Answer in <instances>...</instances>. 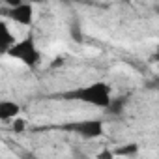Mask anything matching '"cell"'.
<instances>
[{
    "mask_svg": "<svg viewBox=\"0 0 159 159\" xmlns=\"http://www.w3.org/2000/svg\"><path fill=\"white\" fill-rule=\"evenodd\" d=\"M10 17L19 25H30L32 23V6L30 4H15L10 11Z\"/></svg>",
    "mask_w": 159,
    "mask_h": 159,
    "instance_id": "277c9868",
    "label": "cell"
},
{
    "mask_svg": "<svg viewBox=\"0 0 159 159\" xmlns=\"http://www.w3.org/2000/svg\"><path fill=\"white\" fill-rule=\"evenodd\" d=\"M25 129H26V120H23V118L13 120V131H15V133H21V131H25Z\"/></svg>",
    "mask_w": 159,
    "mask_h": 159,
    "instance_id": "9c48e42d",
    "label": "cell"
},
{
    "mask_svg": "<svg viewBox=\"0 0 159 159\" xmlns=\"http://www.w3.org/2000/svg\"><path fill=\"white\" fill-rule=\"evenodd\" d=\"M125 109V99L124 98H118V99H111V103H109V107H107V111H109V114H120L122 111Z\"/></svg>",
    "mask_w": 159,
    "mask_h": 159,
    "instance_id": "52a82bcc",
    "label": "cell"
},
{
    "mask_svg": "<svg viewBox=\"0 0 159 159\" xmlns=\"http://www.w3.org/2000/svg\"><path fill=\"white\" fill-rule=\"evenodd\" d=\"M19 114V105L13 101H0V120H10Z\"/></svg>",
    "mask_w": 159,
    "mask_h": 159,
    "instance_id": "8992f818",
    "label": "cell"
},
{
    "mask_svg": "<svg viewBox=\"0 0 159 159\" xmlns=\"http://www.w3.org/2000/svg\"><path fill=\"white\" fill-rule=\"evenodd\" d=\"M64 98L107 109L111 103V86L105 83H94V84H88L83 88H77L73 92H67V94H64Z\"/></svg>",
    "mask_w": 159,
    "mask_h": 159,
    "instance_id": "6da1fadb",
    "label": "cell"
},
{
    "mask_svg": "<svg viewBox=\"0 0 159 159\" xmlns=\"http://www.w3.org/2000/svg\"><path fill=\"white\" fill-rule=\"evenodd\" d=\"M98 159H114V153L111 150H103V152L98 153Z\"/></svg>",
    "mask_w": 159,
    "mask_h": 159,
    "instance_id": "30bf717a",
    "label": "cell"
},
{
    "mask_svg": "<svg viewBox=\"0 0 159 159\" xmlns=\"http://www.w3.org/2000/svg\"><path fill=\"white\" fill-rule=\"evenodd\" d=\"M13 43H15L13 34L10 32V28L4 21H0V51H8Z\"/></svg>",
    "mask_w": 159,
    "mask_h": 159,
    "instance_id": "5b68a950",
    "label": "cell"
},
{
    "mask_svg": "<svg viewBox=\"0 0 159 159\" xmlns=\"http://www.w3.org/2000/svg\"><path fill=\"white\" fill-rule=\"evenodd\" d=\"M8 54L21 60L23 64H26L28 67H34L38 62H39V51L36 49V43L32 38H26L23 41H17L13 43L10 49H8Z\"/></svg>",
    "mask_w": 159,
    "mask_h": 159,
    "instance_id": "7a4b0ae2",
    "label": "cell"
},
{
    "mask_svg": "<svg viewBox=\"0 0 159 159\" xmlns=\"http://www.w3.org/2000/svg\"><path fill=\"white\" fill-rule=\"evenodd\" d=\"M66 131H73L77 135H81L84 139H96L103 133V122L101 120H81L64 125Z\"/></svg>",
    "mask_w": 159,
    "mask_h": 159,
    "instance_id": "3957f363",
    "label": "cell"
},
{
    "mask_svg": "<svg viewBox=\"0 0 159 159\" xmlns=\"http://www.w3.org/2000/svg\"><path fill=\"white\" fill-rule=\"evenodd\" d=\"M114 155H135L139 153V146L137 144H125V146H120L112 152Z\"/></svg>",
    "mask_w": 159,
    "mask_h": 159,
    "instance_id": "ba28073f",
    "label": "cell"
}]
</instances>
